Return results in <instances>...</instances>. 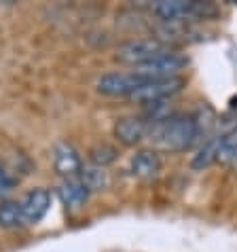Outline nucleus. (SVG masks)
Instances as JSON below:
<instances>
[{
    "instance_id": "obj_2",
    "label": "nucleus",
    "mask_w": 237,
    "mask_h": 252,
    "mask_svg": "<svg viewBox=\"0 0 237 252\" xmlns=\"http://www.w3.org/2000/svg\"><path fill=\"white\" fill-rule=\"evenodd\" d=\"M150 11L165 24H182L191 19H212L218 15V6L197 0H159L150 4Z\"/></svg>"
},
{
    "instance_id": "obj_8",
    "label": "nucleus",
    "mask_w": 237,
    "mask_h": 252,
    "mask_svg": "<svg viewBox=\"0 0 237 252\" xmlns=\"http://www.w3.org/2000/svg\"><path fill=\"white\" fill-rule=\"evenodd\" d=\"M22 204V219L24 225H36L45 219V214L51 208V193L47 189H32L24 195Z\"/></svg>"
},
{
    "instance_id": "obj_3",
    "label": "nucleus",
    "mask_w": 237,
    "mask_h": 252,
    "mask_svg": "<svg viewBox=\"0 0 237 252\" xmlns=\"http://www.w3.org/2000/svg\"><path fill=\"white\" fill-rule=\"evenodd\" d=\"M170 51H174V49L159 38H136V40H127V43L118 45L117 60L138 68V66H144L152 60L161 58V55Z\"/></svg>"
},
{
    "instance_id": "obj_16",
    "label": "nucleus",
    "mask_w": 237,
    "mask_h": 252,
    "mask_svg": "<svg viewBox=\"0 0 237 252\" xmlns=\"http://www.w3.org/2000/svg\"><path fill=\"white\" fill-rule=\"evenodd\" d=\"M218 161H222V163H227V165H231L237 161V123L229 131H225Z\"/></svg>"
},
{
    "instance_id": "obj_12",
    "label": "nucleus",
    "mask_w": 237,
    "mask_h": 252,
    "mask_svg": "<svg viewBox=\"0 0 237 252\" xmlns=\"http://www.w3.org/2000/svg\"><path fill=\"white\" fill-rule=\"evenodd\" d=\"M222 138H225V131H216L212 138H207L204 146L197 151V155L193 157V170H206V167H210L212 163H216L220 157V146H222Z\"/></svg>"
},
{
    "instance_id": "obj_15",
    "label": "nucleus",
    "mask_w": 237,
    "mask_h": 252,
    "mask_svg": "<svg viewBox=\"0 0 237 252\" xmlns=\"http://www.w3.org/2000/svg\"><path fill=\"white\" fill-rule=\"evenodd\" d=\"M118 157V151L115 146L110 144H97L89 151V159H91V165H97V167H104L106 170L108 165H113Z\"/></svg>"
},
{
    "instance_id": "obj_5",
    "label": "nucleus",
    "mask_w": 237,
    "mask_h": 252,
    "mask_svg": "<svg viewBox=\"0 0 237 252\" xmlns=\"http://www.w3.org/2000/svg\"><path fill=\"white\" fill-rule=\"evenodd\" d=\"M186 81L182 76H174V79H155V81H146L144 85H140L134 94L129 95V100H134L138 104H150V102H161L170 100L172 95L180 94L184 89Z\"/></svg>"
},
{
    "instance_id": "obj_9",
    "label": "nucleus",
    "mask_w": 237,
    "mask_h": 252,
    "mask_svg": "<svg viewBox=\"0 0 237 252\" xmlns=\"http://www.w3.org/2000/svg\"><path fill=\"white\" fill-rule=\"evenodd\" d=\"M115 136L125 146H136L148 138V121L144 117H123L115 125Z\"/></svg>"
},
{
    "instance_id": "obj_11",
    "label": "nucleus",
    "mask_w": 237,
    "mask_h": 252,
    "mask_svg": "<svg viewBox=\"0 0 237 252\" xmlns=\"http://www.w3.org/2000/svg\"><path fill=\"white\" fill-rule=\"evenodd\" d=\"M58 195L61 199V204H64L66 208H81L87 204L89 195H91V191L81 183V178H70V180H64V183L59 185L58 189Z\"/></svg>"
},
{
    "instance_id": "obj_17",
    "label": "nucleus",
    "mask_w": 237,
    "mask_h": 252,
    "mask_svg": "<svg viewBox=\"0 0 237 252\" xmlns=\"http://www.w3.org/2000/svg\"><path fill=\"white\" fill-rule=\"evenodd\" d=\"M15 185H17V178L13 176V172L0 161V199H2L6 193H11Z\"/></svg>"
},
{
    "instance_id": "obj_13",
    "label": "nucleus",
    "mask_w": 237,
    "mask_h": 252,
    "mask_svg": "<svg viewBox=\"0 0 237 252\" xmlns=\"http://www.w3.org/2000/svg\"><path fill=\"white\" fill-rule=\"evenodd\" d=\"M81 183L85 185L91 193H100V191H106L110 187V176L104 167H97V165H83V172H81Z\"/></svg>"
},
{
    "instance_id": "obj_7",
    "label": "nucleus",
    "mask_w": 237,
    "mask_h": 252,
    "mask_svg": "<svg viewBox=\"0 0 237 252\" xmlns=\"http://www.w3.org/2000/svg\"><path fill=\"white\" fill-rule=\"evenodd\" d=\"M53 167L64 180L79 178L83 172V159L70 142H58L53 149Z\"/></svg>"
},
{
    "instance_id": "obj_4",
    "label": "nucleus",
    "mask_w": 237,
    "mask_h": 252,
    "mask_svg": "<svg viewBox=\"0 0 237 252\" xmlns=\"http://www.w3.org/2000/svg\"><path fill=\"white\" fill-rule=\"evenodd\" d=\"M189 66V58L180 51H170L161 55V58L148 62L144 66H138L134 72L144 76L148 81H155V79H174V76H180V72Z\"/></svg>"
},
{
    "instance_id": "obj_14",
    "label": "nucleus",
    "mask_w": 237,
    "mask_h": 252,
    "mask_svg": "<svg viewBox=\"0 0 237 252\" xmlns=\"http://www.w3.org/2000/svg\"><path fill=\"white\" fill-rule=\"evenodd\" d=\"M24 225L22 219V204L15 199H2L0 201V227L2 229H13Z\"/></svg>"
},
{
    "instance_id": "obj_6",
    "label": "nucleus",
    "mask_w": 237,
    "mask_h": 252,
    "mask_svg": "<svg viewBox=\"0 0 237 252\" xmlns=\"http://www.w3.org/2000/svg\"><path fill=\"white\" fill-rule=\"evenodd\" d=\"M148 79L136 72H108L97 79V92L104 95H131Z\"/></svg>"
},
{
    "instance_id": "obj_1",
    "label": "nucleus",
    "mask_w": 237,
    "mask_h": 252,
    "mask_svg": "<svg viewBox=\"0 0 237 252\" xmlns=\"http://www.w3.org/2000/svg\"><path fill=\"white\" fill-rule=\"evenodd\" d=\"M148 138L155 142L161 151L170 153H182L199 144V129L193 115L174 113L161 121L148 123Z\"/></svg>"
},
{
    "instance_id": "obj_10",
    "label": "nucleus",
    "mask_w": 237,
    "mask_h": 252,
    "mask_svg": "<svg viewBox=\"0 0 237 252\" xmlns=\"http://www.w3.org/2000/svg\"><path fill=\"white\" fill-rule=\"evenodd\" d=\"M129 172L131 176L140 178V180H150L159 176L161 172V157H159L157 151H138L129 161Z\"/></svg>"
}]
</instances>
